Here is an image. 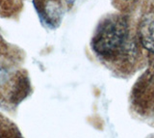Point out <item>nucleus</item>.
Masks as SVG:
<instances>
[{"mask_svg":"<svg viewBox=\"0 0 154 138\" xmlns=\"http://www.w3.org/2000/svg\"><path fill=\"white\" fill-rule=\"evenodd\" d=\"M128 25L120 16H112L101 22L93 40L96 53L107 58L131 55L133 45L128 41Z\"/></svg>","mask_w":154,"mask_h":138,"instance_id":"1","label":"nucleus"},{"mask_svg":"<svg viewBox=\"0 0 154 138\" xmlns=\"http://www.w3.org/2000/svg\"><path fill=\"white\" fill-rule=\"evenodd\" d=\"M138 33L142 45L154 53V12H149L142 17Z\"/></svg>","mask_w":154,"mask_h":138,"instance_id":"2","label":"nucleus"}]
</instances>
